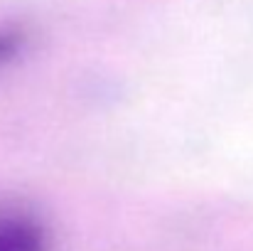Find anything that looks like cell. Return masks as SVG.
<instances>
[{
	"label": "cell",
	"instance_id": "6da1fadb",
	"mask_svg": "<svg viewBox=\"0 0 253 251\" xmlns=\"http://www.w3.org/2000/svg\"><path fill=\"white\" fill-rule=\"evenodd\" d=\"M0 251H47L44 229L25 214H0Z\"/></svg>",
	"mask_w": 253,
	"mask_h": 251
},
{
	"label": "cell",
	"instance_id": "7a4b0ae2",
	"mask_svg": "<svg viewBox=\"0 0 253 251\" xmlns=\"http://www.w3.org/2000/svg\"><path fill=\"white\" fill-rule=\"evenodd\" d=\"M22 42H25V37L20 30H10V27L0 30V67L7 64L22 50Z\"/></svg>",
	"mask_w": 253,
	"mask_h": 251
}]
</instances>
